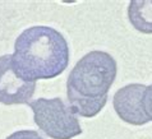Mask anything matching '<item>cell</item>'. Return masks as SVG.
I'll return each instance as SVG.
<instances>
[{
  "instance_id": "52a82bcc",
  "label": "cell",
  "mask_w": 152,
  "mask_h": 139,
  "mask_svg": "<svg viewBox=\"0 0 152 139\" xmlns=\"http://www.w3.org/2000/svg\"><path fill=\"white\" fill-rule=\"evenodd\" d=\"M142 105L147 117L150 119V121H152V84L146 87V91L142 97Z\"/></svg>"
},
{
  "instance_id": "7a4b0ae2",
  "label": "cell",
  "mask_w": 152,
  "mask_h": 139,
  "mask_svg": "<svg viewBox=\"0 0 152 139\" xmlns=\"http://www.w3.org/2000/svg\"><path fill=\"white\" fill-rule=\"evenodd\" d=\"M116 69L114 57L104 51H91L78 60L66 79L70 110L82 117L96 116L107 102Z\"/></svg>"
},
{
  "instance_id": "6da1fadb",
  "label": "cell",
  "mask_w": 152,
  "mask_h": 139,
  "mask_svg": "<svg viewBox=\"0 0 152 139\" xmlns=\"http://www.w3.org/2000/svg\"><path fill=\"white\" fill-rule=\"evenodd\" d=\"M14 70L23 81L58 77L69 64V47L59 31L48 26H33L20 33L12 55Z\"/></svg>"
},
{
  "instance_id": "3957f363",
  "label": "cell",
  "mask_w": 152,
  "mask_h": 139,
  "mask_svg": "<svg viewBox=\"0 0 152 139\" xmlns=\"http://www.w3.org/2000/svg\"><path fill=\"white\" fill-rule=\"evenodd\" d=\"M28 106L33 111L35 124L48 137L72 139L82 134L77 115L61 98H37L31 101Z\"/></svg>"
},
{
  "instance_id": "8992f818",
  "label": "cell",
  "mask_w": 152,
  "mask_h": 139,
  "mask_svg": "<svg viewBox=\"0 0 152 139\" xmlns=\"http://www.w3.org/2000/svg\"><path fill=\"white\" fill-rule=\"evenodd\" d=\"M128 18L138 32L152 35V0H132L128 5Z\"/></svg>"
},
{
  "instance_id": "ba28073f",
  "label": "cell",
  "mask_w": 152,
  "mask_h": 139,
  "mask_svg": "<svg viewBox=\"0 0 152 139\" xmlns=\"http://www.w3.org/2000/svg\"><path fill=\"white\" fill-rule=\"evenodd\" d=\"M7 139H44L35 130H19L13 134H10Z\"/></svg>"
},
{
  "instance_id": "277c9868",
  "label": "cell",
  "mask_w": 152,
  "mask_h": 139,
  "mask_svg": "<svg viewBox=\"0 0 152 139\" xmlns=\"http://www.w3.org/2000/svg\"><path fill=\"white\" fill-rule=\"evenodd\" d=\"M36 83L26 82L14 70L12 55L0 56V103H29L35 95Z\"/></svg>"
},
{
  "instance_id": "5b68a950",
  "label": "cell",
  "mask_w": 152,
  "mask_h": 139,
  "mask_svg": "<svg viewBox=\"0 0 152 139\" xmlns=\"http://www.w3.org/2000/svg\"><path fill=\"white\" fill-rule=\"evenodd\" d=\"M145 84L132 83L119 88L113 98L114 110L123 121L130 125H145L150 121L142 105V97L146 91Z\"/></svg>"
}]
</instances>
